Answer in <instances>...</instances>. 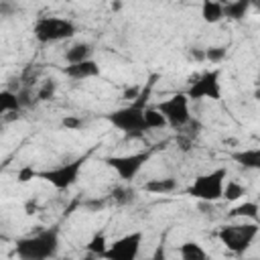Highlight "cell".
Wrapping results in <instances>:
<instances>
[{
    "instance_id": "obj_1",
    "label": "cell",
    "mask_w": 260,
    "mask_h": 260,
    "mask_svg": "<svg viewBox=\"0 0 260 260\" xmlns=\"http://www.w3.org/2000/svg\"><path fill=\"white\" fill-rule=\"evenodd\" d=\"M158 75H150L146 79V83L142 85V91L140 95L134 100V102H128L126 106L106 114V120L124 134L126 140H140L144 138V134L148 132V126H146V120H144V110L148 106V100H150V93L154 89V83H156Z\"/></svg>"
},
{
    "instance_id": "obj_2",
    "label": "cell",
    "mask_w": 260,
    "mask_h": 260,
    "mask_svg": "<svg viewBox=\"0 0 260 260\" xmlns=\"http://www.w3.org/2000/svg\"><path fill=\"white\" fill-rule=\"evenodd\" d=\"M61 246V230L59 225L41 228L35 234L18 238L14 242V254L22 260H47L59 254Z\"/></svg>"
},
{
    "instance_id": "obj_3",
    "label": "cell",
    "mask_w": 260,
    "mask_h": 260,
    "mask_svg": "<svg viewBox=\"0 0 260 260\" xmlns=\"http://www.w3.org/2000/svg\"><path fill=\"white\" fill-rule=\"evenodd\" d=\"M228 181V169L217 167L211 169L199 177L193 179V183L187 187V195L201 203H215L223 199V185Z\"/></svg>"
},
{
    "instance_id": "obj_4",
    "label": "cell",
    "mask_w": 260,
    "mask_h": 260,
    "mask_svg": "<svg viewBox=\"0 0 260 260\" xmlns=\"http://www.w3.org/2000/svg\"><path fill=\"white\" fill-rule=\"evenodd\" d=\"M260 234V223L250 221V223H225L217 230V240L234 254H244L252 248Z\"/></svg>"
},
{
    "instance_id": "obj_5",
    "label": "cell",
    "mask_w": 260,
    "mask_h": 260,
    "mask_svg": "<svg viewBox=\"0 0 260 260\" xmlns=\"http://www.w3.org/2000/svg\"><path fill=\"white\" fill-rule=\"evenodd\" d=\"M77 32V24L65 16H41L32 26V37L41 45L69 41Z\"/></svg>"
},
{
    "instance_id": "obj_6",
    "label": "cell",
    "mask_w": 260,
    "mask_h": 260,
    "mask_svg": "<svg viewBox=\"0 0 260 260\" xmlns=\"http://www.w3.org/2000/svg\"><path fill=\"white\" fill-rule=\"evenodd\" d=\"M85 162H87V154H81V156H77V158H73L69 162H61L57 167L39 171L37 173V179L47 181L57 191H67L69 187H73L79 181V175H81Z\"/></svg>"
},
{
    "instance_id": "obj_7",
    "label": "cell",
    "mask_w": 260,
    "mask_h": 260,
    "mask_svg": "<svg viewBox=\"0 0 260 260\" xmlns=\"http://www.w3.org/2000/svg\"><path fill=\"white\" fill-rule=\"evenodd\" d=\"M189 102H191V100H189L187 91H185V93H183V91H177V93L169 95L167 100L158 102L156 108L162 112V116L167 118V124H169L171 128H175V130H183L187 124L193 122Z\"/></svg>"
},
{
    "instance_id": "obj_8",
    "label": "cell",
    "mask_w": 260,
    "mask_h": 260,
    "mask_svg": "<svg viewBox=\"0 0 260 260\" xmlns=\"http://www.w3.org/2000/svg\"><path fill=\"white\" fill-rule=\"evenodd\" d=\"M150 156H152V148H146V150H138V152H130V154H112L104 162L110 169H114V173L122 181L130 183L136 179V175L142 171V167L150 160Z\"/></svg>"
},
{
    "instance_id": "obj_9",
    "label": "cell",
    "mask_w": 260,
    "mask_h": 260,
    "mask_svg": "<svg viewBox=\"0 0 260 260\" xmlns=\"http://www.w3.org/2000/svg\"><path fill=\"white\" fill-rule=\"evenodd\" d=\"M189 100L201 102V100H221V81H219V69H211L205 73H195L189 77Z\"/></svg>"
},
{
    "instance_id": "obj_10",
    "label": "cell",
    "mask_w": 260,
    "mask_h": 260,
    "mask_svg": "<svg viewBox=\"0 0 260 260\" xmlns=\"http://www.w3.org/2000/svg\"><path fill=\"white\" fill-rule=\"evenodd\" d=\"M142 242H144V232L142 230L128 232V234L120 236L118 240L110 242L104 258H108V260H134L140 254Z\"/></svg>"
},
{
    "instance_id": "obj_11",
    "label": "cell",
    "mask_w": 260,
    "mask_h": 260,
    "mask_svg": "<svg viewBox=\"0 0 260 260\" xmlns=\"http://www.w3.org/2000/svg\"><path fill=\"white\" fill-rule=\"evenodd\" d=\"M63 75L75 81H83V79H91V77H100L102 75V67L98 65V61L87 59L81 63H71L63 67Z\"/></svg>"
},
{
    "instance_id": "obj_12",
    "label": "cell",
    "mask_w": 260,
    "mask_h": 260,
    "mask_svg": "<svg viewBox=\"0 0 260 260\" xmlns=\"http://www.w3.org/2000/svg\"><path fill=\"white\" fill-rule=\"evenodd\" d=\"M230 158L234 162H238L244 169L250 171H260V146H252V148H240V150H232Z\"/></svg>"
},
{
    "instance_id": "obj_13",
    "label": "cell",
    "mask_w": 260,
    "mask_h": 260,
    "mask_svg": "<svg viewBox=\"0 0 260 260\" xmlns=\"http://www.w3.org/2000/svg\"><path fill=\"white\" fill-rule=\"evenodd\" d=\"M142 189L146 193H152V195H169L173 191L179 189V181L175 177H160V179H150L142 185Z\"/></svg>"
},
{
    "instance_id": "obj_14",
    "label": "cell",
    "mask_w": 260,
    "mask_h": 260,
    "mask_svg": "<svg viewBox=\"0 0 260 260\" xmlns=\"http://www.w3.org/2000/svg\"><path fill=\"white\" fill-rule=\"evenodd\" d=\"M228 217L230 219H258L260 217V201H244V203H238L234 205L230 211H228Z\"/></svg>"
},
{
    "instance_id": "obj_15",
    "label": "cell",
    "mask_w": 260,
    "mask_h": 260,
    "mask_svg": "<svg viewBox=\"0 0 260 260\" xmlns=\"http://www.w3.org/2000/svg\"><path fill=\"white\" fill-rule=\"evenodd\" d=\"M201 18L207 24H217L225 18V10L223 4L217 0H203L201 2Z\"/></svg>"
},
{
    "instance_id": "obj_16",
    "label": "cell",
    "mask_w": 260,
    "mask_h": 260,
    "mask_svg": "<svg viewBox=\"0 0 260 260\" xmlns=\"http://www.w3.org/2000/svg\"><path fill=\"white\" fill-rule=\"evenodd\" d=\"M91 55H93V45L91 43H75L65 51L63 59H65L67 65H71V63L87 61V59H91Z\"/></svg>"
},
{
    "instance_id": "obj_17",
    "label": "cell",
    "mask_w": 260,
    "mask_h": 260,
    "mask_svg": "<svg viewBox=\"0 0 260 260\" xmlns=\"http://www.w3.org/2000/svg\"><path fill=\"white\" fill-rule=\"evenodd\" d=\"M250 8H252L250 0H228V4H223L228 20H242Z\"/></svg>"
},
{
    "instance_id": "obj_18",
    "label": "cell",
    "mask_w": 260,
    "mask_h": 260,
    "mask_svg": "<svg viewBox=\"0 0 260 260\" xmlns=\"http://www.w3.org/2000/svg\"><path fill=\"white\" fill-rule=\"evenodd\" d=\"M8 112H24L20 100H18V93L16 91H10V89H2L0 91V114H8Z\"/></svg>"
},
{
    "instance_id": "obj_19",
    "label": "cell",
    "mask_w": 260,
    "mask_h": 260,
    "mask_svg": "<svg viewBox=\"0 0 260 260\" xmlns=\"http://www.w3.org/2000/svg\"><path fill=\"white\" fill-rule=\"evenodd\" d=\"M179 256L183 260H205L207 258V252H205V248L199 242L189 240V242H183L179 246Z\"/></svg>"
},
{
    "instance_id": "obj_20",
    "label": "cell",
    "mask_w": 260,
    "mask_h": 260,
    "mask_svg": "<svg viewBox=\"0 0 260 260\" xmlns=\"http://www.w3.org/2000/svg\"><path fill=\"white\" fill-rule=\"evenodd\" d=\"M108 246H110V242H108L106 234H104V232H95V234L91 236V240L85 244V250H87L89 254L98 256V258H104V254H106Z\"/></svg>"
},
{
    "instance_id": "obj_21",
    "label": "cell",
    "mask_w": 260,
    "mask_h": 260,
    "mask_svg": "<svg viewBox=\"0 0 260 260\" xmlns=\"http://www.w3.org/2000/svg\"><path fill=\"white\" fill-rule=\"evenodd\" d=\"M144 120H146L148 130H158V128L169 126V124H167V118L162 116V112H160L156 106H146V110H144Z\"/></svg>"
},
{
    "instance_id": "obj_22",
    "label": "cell",
    "mask_w": 260,
    "mask_h": 260,
    "mask_svg": "<svg viewBox=\"0 0 260 260\" xmlns=\"http://www.w3.org/2000/svg\"><path fill=\"white\" fill-rule=\"evenodd\" d=\"M242 195H246V187L234 179H228L223 185V199L232 203V201H238Z\"/></svg>"
},
{
    "instance_id": "obj_23",
    "label": "cell",
    "mask_w": 260,
    "mask_h": 260,
    "mask_svg": "<svg viewBox=\"0 0 260 260\" xmlns=\"http://www.w3.org/2000/svg\"><path fill=\"white\" fill-rule=\"evenodd\" d=\"M57 95V81L55 79H45L41 87L37 89V102H51Z\"/></svg>"
},
{
    "instance_id": "obj_24",
    "label": "cell",
    "mask_w": 260,
    "mask_h": 260,
    "mask_svg": "<svg viewBox=\"0 0 260 260\" xmlns=\"http://www.w3.org/2000/svg\"><path fill=\"white\" fill-rule=\"evenodd\" d=\"M225 57H228V47L215 45V47H207V49H205V63L217 65V63H221Z\"/></svg>"
},
{
    "instance_id": "obj_25",
    "label": "cell",
    "mask_w": 260,
    "mask_h": 260,
    "mask_svg": "<svg viewBox=\"0 0 260 260\" xmlns=\"http://www.w3.org/2000/svg\"><path fill=\"white\" fill-rule=\"evenodd\" d=\"M37 169H32V167H22L18 173H16V181L18 183H28V181H32V179H37Z\"/></svg>"
},
{
    "instance_id": "obj_26",
    "label": "cell",
    "mask_w": 260,
    "mask_h": 260,
    "mask_svg": "<svg viewBox=\"0 0 260 260\" xmlns=\"http://www.w3.org/2000/svg\"><path fill=\"white\" fill-rule=\"evenodd\" d=\"M61 126H63L65 130H79V128L83 126V120L77 118V116H65V118L61 120Z\"/></svg>"
},
{
    "instance_id": "obj_27",
    "label": "cell",
    "mask_w": 260,
    "mask_h": 260,
    "mask_svg": "<svg viewBox=\"0 0 260 260\" xmlns=\"http://www.w3.org/2000/svg\"><path fill=\"white\" fill-rule=\"evenodd\" d=\"M140 91H142V85H132V87H126V89L122 91V100H126V102H134V100L140 95Z\"/></svg>"
},
{
    "instance_id": "obj_28",
    "label": "cell",
    "mask_w": 260,
    "mask_h": 260,
    "mask_svg": "<svg viewBox=\"0 0 260 260\" xmlns=\"http://www.w3.org/2000/svg\"><path fill=\"white\" fill-rule=\"evenodd\" d=\"M189 59L195 63H205V49L201 47H191L189 49Z\"/></svg>"
},
{
    "instance_id": "obj_29",
    "label": "cell",
    "mask_w": 260,
    "mask_h": 260,
    "mask_svg": "<svg viewBox=\"0 0 260 260\" xmlns=\"http://www.w3.org/2000/svg\"><path fill=\"white\" fill-rule=\"evenodd\" d=\"M177 144H179V146H181V150H185V152L191 148V140H189V138H183V136H179V138H177Z\"/></svg>"
},
{
    "instance_id": "obj_30",
    "label": "cell",
    "mask_w": 260,
    "mask_h": 260,
    "mask_svg": "<svg viewBox=\"0 0 260 260\" xmlns=\"http://www.w3.org/2000/svg\"><path fill=\"white\" fill-rule=\"evenodd\" d=\"M24 209H26L28 215H32V213H37V203H35V201H28V203L24 205Z\"/></svg>"
},
{
    "instance_id": "obj_31",
    "label": "cell",
    "mask_w": 260,
    "mask_h": 260,
    "mask_svg": "<svg viewBox=\"0 0 260 260\" xmlns=\"http://www.w3.org/2000/svg\"><path fill=\"white\" fill-rule=\"evenodd\" d=\"M254 100H258V102H260V87H256V89H254Z\"/></svg>"
},
{
    "instance_id": "obj_32",
    "label": "cell",
    "mask_w": 260,
    "mask_h": 260,
    "mask_svg": "<svg viewBox=\"0 0 260 260\" xmlns=\"http://www.w3.org/2000/svg\"><path fill=\"white\" fill-rule=\"evenodd\" d=\"M250 4H252V6H256V8L260 10V0H250Z\"/></svg>"
},
{
    "instance_id": "obj_33",
    "label": "cell",
    "mask_w": 260,
    "mask_h": 260,
    "mask_svg": "<svg viewBox=\"0 0 260 260\" xmlns=\"http://www.w3.org/2000/svg\"><path fill=\"white\" fill-rule=\"evenodd\" d=\"M256 87H260V75H258V79H256Z\"/></svg>"
},
{
    "instance_id": "obj_34",
    "label": "cell",
    "mask_w": 260,
    "mask_h": 260,
    "mask_svg": "<svg viewBox=\"0 0 260 260\" xmlns=\"http://www.w3.org/2000/svg\"><path fill=\"white\" fill-rule=\"evenodd\" d=\"M256 199H258V201H260V189H258V195H256Z\"/></svg>"
},
{
    "instance_id": "obj_35",
    "label": "cell",
    "mask_w": 260,
    "mask_h": 260,
    "mask_svg": "<svg viewBox=\"0 0 260 260\" xmlns=\"http://www.w3.org/2000/svg\"><path fill=\"white\" fill-rule=\"evenodd\" d=\"M217 2H221V4H228V0H217Z\"/></svg>"
}]
</instances>
